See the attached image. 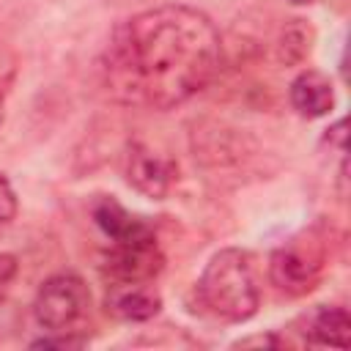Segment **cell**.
<instances>
[{
    "instance_id": "9",
    "label": "cell",
    "mask_w": 351,
    "mask_h": 351,
    "mask_svg": "<svg viewBox=\"0 0 351 351\" xmlns=\"http://www.w3.org/2000/svg\"><path fill=\"white\" fill-rule=\"evenodd\" d=\"M162 299L148 288V282H129V285H110L107 310L121 321H148L159 313Z\"/></svg>"
},
{
    "instance_id": "17",
    "label": "cell",
    "mask_w": 351,
    "mask_h": 351,
    "mask_svg": "<svg viewBox=\"0 0 351 351\" xmlns=\"http://www.w3.org/2000/svg\"><path fill=\"white\" fill-rule=\"evenodd\" d=\"M296 3H304V0H296Z\"/></svg>"
},
{
    "instance_id": "3",
    "label": "cell",
    "mask_w": 351,
    "mask_h": 351,
    "mask_svg": "<svg viewBox=\"0 0 351 351\" xmlns=\"http://www.w3.org/2000/svg\"><path fill=\"white\" fill-rule=\"evenodd\" d=\"M88 310L90 291L74 271H60L44 280L33 302L36 321L49 332H77V326L88 318Z\"/></svg>"
},
{
    "instance_id": "14",
    "label": "cell",
    "mask_w": 351,
    "mask_h": 351,
    "mask_svg": "<svg viewBox=\"0 0 351 351\" xmlns=\"http://www.w3.org/2000/svg\"><path fill=\"white\" fill-rule=\"evenodd\" d=\"M16 271H19L16 255H11V252H0V302L5 299V293H8V288H11L14 277H16Z\"/></svg>"
},
{
    "instance_id": "6",
    "label": "cell",
    "mask_w": 351,
    "mask_h": 351,
    "mask_svg": "<svg viewBox=\"0 0 351 351\" xmlns=\"http://www.w3.org/2000/svg\"><path fill=\"white\" fill-rule=\"evenodd\" d=\"M173 178H176V165L167 156L156 154L145 143L129 145V154H126V181L137 192H143L145 197L162 200L170 192Z\"/></svg>"
},
{
    "instance_id": "10",
    "label": "cell",
    "mask_w": 351,
    "mask_h": 351,
    "mask_svg": "<svg viewBox=\"0 0 351 351\" xmlns=\"http://www.w3.org/2000/svg\"><path fill=\"white\" fill-rule=\"evenodd\" d=\"M304 340L313 346L348 348L351 343V318L343 307H318L304 318Z\"/></svg>"
},
{
    "instance_id": "16",
    "label": "cell",
    "mask_w": 351,
    "mask_h": 351,
    "mask_svg": "<svg viewBox=\"0 0 351 351\" xmlns=\"http://www.w3.org/2000/svg\"><path fill=\"white\" fill-rule=\"evenodd\" d=\"M236 346H280L277 337H247V340H239Z\"/></svg>"
},
{
    "instance_id": "8",
    "label": "cell",
    "mask_w": 351,
    "mask_h": 351,
    "mask_svg": "<svg viewBox=\"0 0 351 351\" xmlns=\"http://www.w3.org/2000/svg\"><path fill=\"white\" fill-rule=\"evenodd\" d=\"M291 104L302 118H321L335 104V90L326 74L307 69L291 82Z\"/></svg>"
},
{
    "instance_id": "13",
    "label": "cell",
    "mask_w": 351,
    "mask_h": 351,
    "mask_svg": "<svg viewBox=\"0 0 351 351\" xmlns=\"http://www.w3.org/2000/svg\"><path fill=\"white\" fill-rule=\"evenodd\" d=\"M16 195L8 184V178L0 173V222H11L16 217Z\"/></svg>"
},
{
    "instance_id": "4",
    "label": "cell",
    "mask_w": 351,
    "mask_h": 351,
    "mask_svg": "<svg viewBox=\"0 0 351 351\" xmlns=\"http://www.w3.org/2000/svg\"><path fill=\"white\" fill-rule=\"evenodd\" d=\"M321 269H324V255L315 244L304 247V244L291 241V244L274 250L271 261H269L271 282L291 296H302V293L313 291L321 277Z\"/></svg>"
},
{
    "instance_id": "15",
    "label": "cell",
    "mask_w": 351,
    "mask_h": 351,
    "mask_svg": "<svg viewBox=\"0 0 351 351\" xmlns=\"http://www.w3.org/2000/svg\"><path fill=\"white\" fill-rule=\"evenodd\" d=\"M8 82H11V66H0V121H3V107H5Z\"/></svg>"
},
{
    "instance_id": "1",
    "label": "cell",
    "mask_w": 351,
    "mask_h": 351,
    "mask_svg": "<svg viewBox=\"0 0 351 351\" xmlns=\"http://www.w3.org/2000/svg\"><path fill=\"white\" fill-rule=\"evenodd\" d=\"M219 58V33L203 11L159 5L115 27L101 71L115 101L170 110L214 80Z\"/></svg>"
},
{
    "instance_id": "7",
    "label": "cell",
    "mask_w": 351,
    "mask_h": 351,
    "mask_svg": "<svg viewBox=\"0 0 351 351\" xmlns=\"http://www.w3.org/2000/svg\"><path fill=\"white\" fill-rule=\"evenodd\" d=\"M93 219L104 230V236H110L115 244H132V241H151L154 239V230L140 217L129 214L112 197H101L93 206Z\"/></svg>"
},
{
    "instance_id": "12",
    "label": "cell",
    "mask_w": 351,
    "mask_h": 351,
    "mask_svg": "<svg viewBox=\"0 0 351 351\" xmlns=\"http://www.w3.org/2000/svg\"><path fill=\"white\" fill-rule=\"evenodd\" d=\"M33 348H80L85 346V337H80L77 332H52V337H41L30 343Z\"/></svg>"
},
{
    "instance_id": "2",
    "label": "cell",
    "mask_w": 351,
    "mask_h": 351,
    "mask_svg": "<svg viewBox=\"0 0 351 351\" xmlns=\"http://www.w3.org/2000/svg\"><path fill=\"white\" fill-rule=\"evenodd\" d=\"M197 296L203 307L230 324H241L258 313L261 285L255 277L252 255L244 250H219L206 263L197 280Z\"/></svg>"
},
{
    "instance_id": "5",
    "label": "cell",
    "mask_w": 351,
    "mask_h": 351,
    "mask_svg": "<svg viewBox=\"0 0 351 351\" xmlns=\"http://www.w3.org/2000/svg\"><path fill=\"white\" fill-rule=\"evenodd\" d=\"M165 266V258L156 247V241H132V244H115L101 271L110 277V285H129V282H151Z\"/></svg>"
},
{
    "instance_id": "11",
    "label": "cell",
    "mask_w": 351,
    "mask_h": 351,
    "mask_svg": "<svg viewBox=\"0 0 351 351\" xmlns=\"http://www.w3.org/2000/svg\"><path fill=\"white\" fill-rule=\"evenodd\" d=\"M277 52H280V60L282 63H299V60H304V55L310 52V30L302 25V19H293L282 30L280 44H277Z\"/></svg>"
}]
</instances>
